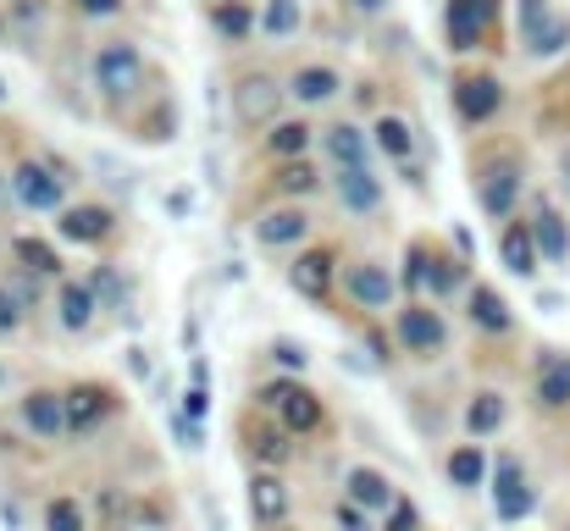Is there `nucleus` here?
<instances>
[{
	"label": "nucleus",
	"mask_w": 570,
	"mask_h": 531,
	"mask_svg": "<svg viewBox=\"0 0 570 531\" xmlns=\"http://www.w3.org/2000/svg\"><path fill=\"white\" fill-rule=\"evenodd\" d=\"M139 83H145V56H139L128 39H117V45H106V50L95 56V89H100L106 100H128Z\"/></svg>",
	"instance_id": "obj_1"
},
{
	"label": "nucleus",
	"mask_w": 570,
	"mask_h": 531,
	"mask_svg": "<svg viewBox=\"0 0 570 531\" xmlns=\"http://www.w3.org/2000/svg\"><path fill=\"white\" fill-rule=\"evenodd\" d=\"M261 404L277 410L288 432H316V426H322V399L305 393L299 382H272V387H261Z\"/></svg>",
	"instance_id": "obj_2"
},
{
	"label": "nucleus",
	"mask_w": 570,
	"mask_h": 531,
	"mask_svg": "<svg viewBox=\"0 0 570 531\" xmlns=\"http://www.w3.org/2000/svg\"><path fill=\"white\" fill-rule=\"evenodd\" d=\"M11 194H17L28 210H56V205H61V173L45 167V161H17V167H11Z\"/></svg>",
	"instance_id": "obj_3"
},
{
	"label": "nucleus",
	"mask_w": 570,
	"mask_h": 531,
	"mask_svg": "<svg viewBox=\"0 0 570 531\" xmlns=\"http://www.w3.org/2000/svg\"><path fill=\"white\" fill-rule=\"evenodd\" d=\"M532 488H527V476H521V460H499V488H493V515L499 521H527L532 515Z\"/></svg>",
	"instance_id": "obj_4"
},
{
	"label": "nucleus",
	"mask_w": 570,
	"mask_h": 531,
	"mask_svg": "<svg viewBox=\"0 0 570 531\" xmlns=\"http://www.w3.org/2000/svg\"><path fill=\"white\" fill-rule=\"evenodd\" d=\"M499 17V0H449V45L454 50H476V39H482V28Z\"/></svg>",
	"instance_id": "obj_5"
},
{
	"label": "nucleus",
	"mask_w": 570,
	"mask_h": 531,
	"mask_svg": "<svg viewBox=\"0 0 570 531\" xmlns=\"http://www.w3.org/2000/svg\"><path fill=\"white\" fill-rule=\"evenodd\" d=\"M277 78H266V72H249V78H238L233 83V111H238V122H266L272 111H277Z\"/></svg>",
	"instance_id": "obj_6"
},
{
	"label": "nucleus",
	"mask_w": 570,
	"mask_h": 531,
	"mask_svg": "<svg viewBox=\"0 0 570 531\" xmlns=\"http://www.w3.org/2000/svg\"><path fill=\"white\" fill-rule=\"evenodd\" d=\"M454 106H460V117H465V122H488V117L504 106V89H499V78L471 72V78H460V83H454Z\"/></svg>",
	"instance_id": "obj_7"
},
{
	"label": "nucleus",
	"mask_w": 570,
	"mask_h": 531,
	"mask_svg": "<svg viewBox=\"0 0 570 531\" xmlns=\"http://www.w3.org/2000/svg\"><path fill=\"white\" fill-rule=\"evenodd\" d=\"M443 322L432 316V311H421V305H410V311H399V344L410 354H438L443 350Z\"/></svg>",
	"instance_id": "obj_8"
},
{
	"label": "nucleus",
	"mask_w": 570,
	"mask_h": 531,
	"mask_svg": "<svg viewBox=\"0 0 570 531\" xmlns=\"http://www.w3.org/2000/svg\"><path fill=\"white\" fill-rule=\"evenodd\" d=\"M515 194H521V167L515 161H493L482 173V210L488 216H510L515 210Z\"/></svg>",
	"instance_id": "obj_9"
},
{
	"label": "nucleus",
	"mask_w": 570,
	"mask_h": 531,
	"mask_svg": "<svg viewBox=\"0 0 570 531\" xmlns=\"http://www.w3.org/2000/svg\"><path fill=\"white\" fill-rule=\"evenodd\" d=\"M538 404H549V410L570 404V354H538Z\"/></svg>",
	"instance_id": "obj_10"
},
{
	"label": "nucleus",
	"mask_w": 570,
	"mask_h": 531,
	"mask_svg": "<svg viewBox=\"0 0 570 531\" xmlns=\"http://www.w3.org/2000/svg\"><path fill=\"white\" fill-rule=\"evenodd\" d=\"M499 255H504V266H510L515 277H532V272H538V238H532V227H527V222H510V227L499 233Z\"/></svg>",
	"instance_id": "obj_11"
},
{
	"label": "nucleus",
	"mask_w": 570,
	"mask_h": 531,
	"mask_svg": "<svg viewBox=\"0 0 570 531\" xmlns=\"http://www.w3.org/2000/svg\"><path fill=\"white\" fill-rule=\"evenodd\" d=\"M22 421H28L39 437L72 432V426H67V399H56V393H28V399H22Z\"/></svg>",
	"instance_id": "obj_12"
},
{
	"label": "nucleus",
	"mask_w": 570,
	"mask_h": 531,
	"mask_svg": "<svg viewBox=\"0 0 570 531\" xmlns=\"http://www.w3.org/2000/svg\"><path fill=\"white\" fill-rule=\"evenodd\" d=\"M288 283H294L305 299H322V294H327V283H333V255H327V249L299 255V260L288 266Z\"/></svg>",
	"instance_id": "obj_13"
},
{
	"label": "nucleus",
	"mask_w": 570,
	"mask_h": 531,
	"mask_svg": "<svg viewBox=\"0 0 570 531\" xmlns=\"http://www.w3.org/2000/svg\"><path fill=\"white\" fill-rule=\"evenodd\" d=\"M56 311H61V327H67V333H83V327L95 322L100 299H95V288H89V283H61Z\"/></svg>",
	"instance_id": "obj_14"
},
{
	"label": "nucleus",
	"mask_w": 570,
	"mask_h": 531,
	"mask_svg": "<svg viewBox=\"0 0 570 531\" xmlns=\"http://www.w3.org/2000/svg\"><path fill=\"white\" fill-rule=\"evenodd\" d=\"M111 233V216L100 210V205H72V210H61V238H72V244H100Z\"/></svg>",
	"instance_id": "obj_15"
},
{
	"label": "nucleus",
	"mask_w": 570,
	"mask_h": 531,
	"mask_svg": "<svg viewBox=\"0 0 570 531\" xmlns=\"http://www.w3.org/2000/svg\"><path fill=\"white\" fill-rule=\"evenodd\" d=\"M249 510H255L261 527H277V521L288 515V493H283V482H277L272 471H261V476L249 482Z\"/></svg>",
	"instance_id": "obj_16"
},
{
	"label": "nucleus",
	"mask_w": 570,
	"mask_h": 531,
	"mask_svg": "<svg viewBox=\"0 0 570 531\" xmlns=\"http://www.w3.org/2000/svg\"><path fill=\"white\" fill-rule=\"evenodd\" d=\"M322 150L333 156V167H338V173H350V167H366V134H361V128H350V122L327 128Z\"/></svg>",
	"instance_id": "obj_17"
},
{
	"label": "nucleus",
	"mask_w": 570,
	"mask_h": 531,
	"mask_svg": "<svg viewBox=\"0 0 570 531\" xmlns=\"http://www.w3.org/2000/svg\"><path fill=\"white\" fill-rule=\"evenodd\" d=\"M532 238H538V249H543L549 260H566V255H570L566 216H560L554 205H538V216H532Z\"/></svg>",
	"instance_id": "obj_18"
},
{
	"label": "nucleus",
	"mask_w": 570,
	"mask_h": 531,
	"mask_svg": "<svg viewBox=\"0 0 570 531\" xmlns=\"http://www.w3.org/2000/svg\"><path fill=\"white\" fill-rule=\"evenodd\" d=\"M338 194H344V205H350L355 216H366V210H377V205H382V183L366 173V167L338 173Z\"/></svg>",
	"instance_id": "obj_19"
},
{
	"label": "nucleus",
	"mask_w": 570,
	"mask_h": 531,
	"mask_svg": "<svg viewBox=\"0 0 570 531\" xmlns=\"http://www.w3.org/2000/svg\"><path fill=\"white\" fill-rule=\"evenodd\" d=\"M350 504H361L366 515L372 510H393V488H387V476L382 471H350Z\"/></svg>",
	"instance_id": "obj_20"
},
{
	"label": "nucleus",
	"mask_w": 570,
	"mask_h": 531,
	"mask_svg": "<svg viewBox=\"0 0 570 531\" xmlns=\"http://www.w3.org/2000/svg\"><path fill=\"white\" fill-rule=\"evenodd\" d=\"M305 233H311L305 210H272V216H261V227H255V238H261L266 249H277V244H294V238H305Z\"/></svg>",
	"instance_id": "obj_21"
},
{
	"label": "nucleus",
	"mask_w": 570,
	"mask_h": 531,
	"mask_svg": "<svg viewBox=\"0 0 570 531\" xmlns=\"http://www.w3.org/2000/svg\"><path fill=\"white\" fill-rule=\"evenodd\" d=\"M350 294H355L366 311H382V305L393 299V277H387L382 266H355V272H350Z\"/></svg>",
	"instance_id": "obj_22"
},
{
	"label": "nucleus",
	"mask_w": 570,
	"mask_h": 531,
	"mask_svg": "<svg viewBox=\"0 0 570 531\" xmlns=\"http://www.w3.org/2000/svg\"><path fill=\"white\" fill-rule=\"evenodd\" d=\"M100 415H106V393H100V387L83 382V387L67 393V426H72V432H89Z\"/></svg>",
	"instance_id": "obj_23"
},
{
	"label": "nucleus",
	"mask_w": 570,
	"mask_h": 531,
	"mask_svg": "<svg viewBox=\"0 0 570 531\" xmlns=\"http://www.w3.org/2000/svg\"><path fill=\"white\" fill-rule=\"evenodd\" d=\"M338 95V72L333 67H305L299 78H294V100H305V106H322V100H333Z\"/></svg>",
	"instance_id": "obj_24"
},
{
	"label": "nucleus",
	"mask_w": 570,
	"mask_h": 531,
	"mask_svg": "<svg viewBox=\"0 0 570 531\" xmlns=\"http://www.w3.org/2000/svg\"><path fill=\"white\" fill-rule=\"evenodd\" d=\"M471 316H476V327H488V333H510V305H504L493 288H471Z\"/></svg>",
	"instance_id": "obj_25"
},
{
	"label": "nucleus",
	"mask_w": 570,
	"mask_h": 531,
	"mask_svg": "<svg viewBox=\"0 0 570 531\" xmlns=\"http://www.w3.org/2000/svg\"><path fill=\"white\" fill-rule=\"evenodd\" d=\"M465 426H471L476 437L499 432V426H504V399H499V393H476L471 410H465Z\"/></svg>",
	"instance_id": "obj_26"
},
{
	"label": "nucleus",
	"mask_w": 570,
	"mask_h": 531,
	"mask_svg": "<svg viewBox=\"0 0 570 531\" xmlns=\"http://www.w3.org/2000/svg\"><path fill=\"white\" fill-rule=\"evenodd\" d=\"M210 22H216V33H222V39H244V33L255 28V11H249L244 0H222V6L210 11Z\"/></svg>",
	"instance_id": "obj_27"
},
{
	"label": "nucleus",
	"mask_w": 570,
	"mask_h": 531,
	"mask_svg": "<svg viewBox=\"0 0 570 531\" xmlns=\"http://www.w3.org/2000/svg\"><path fill=\"white\" fill-rule=\"evenodd\" d=\"M482 476H488L482 449H454V454H449V482H454V488H482Z\"/></svg>",
	"instance_id": "obj_28"
},
{
	"label": "nucleus",
	"mask_w": 570,
	"mask_h": 531,
	"mask_svg": "<svg viewBox=\"0 0 570 531\" xmlns=\"http://www.w3.org/2000/svg\"><path fill=\"white\" fill-rule=\"evenodd\" d=\"M294 28H299V0H266L261 33H266V39H288Z\"/></svg>",
	"instance_id": "obj_29"
},
{
	"label": "nucleus",
	"mask_w": 570,
	"mask_h": 531,
	"mask_svg": "<svg viewBox=\"0 0 570 531\" xmlns=\"http://www.w3.org/2000/svg\"><path fill=\"white\" fill-rule=\"evenodd\" d=\"M11 255L28 266V272H39V277H50V272H61V260H56V249L50 244H39V238H17L11 244Z\"/></svg>",
	"instance_id": "obj_30"
},
{
	"label": "nucleus",
	"mask_w": 570,
	"mask_h": 531,
	"mask_svg": "<svg viewBox=\"0 0 570 531\" xmlns=\"http://www.w3.org/2000/svg\"><path fill=\"white\" fill-rule=\"evenodd\" d=\"M266 145H272V156H283V161H294V156H299V150L311 145V128H305V122H277Z\"/></svg>",
	"instance_id": "obj_31"
},
{
	"label": "nucleus",
	"mask_w": 570,
	"mask_h": 531,
	"mask_svg": "<svg viewBox=\"0 0 570 531\" xmlns=\"http://www.w3.org/2000/svg\"><path fill=\"white\" fill-rule=\"evenodd\" d=\"M377 145L393 156V161H410V128L399 117H382L377 122Z\"/></svg>",
	"instance_id": "obj_32"
},
{
	"label": "nucleus",
	"mask_w": 570,
	"mask_h": 531,
	"mask_svg": "<svg viewBox=\"0 0 570 531\" xmlns=\"http://www.w3.org/2000/svg\"><path fill=\"white\" fill-rule=\"evenodd\" d=\"M45 531H83V510H78L72 499H56V504L45 510Z\"/></svg>",
	"instance_id": "obj_33"
},
{
	"label": "nucleus",
	"mask_w": 570,
	"mask_h": 531,
	"mask_svg": "<svg viewBox=\"0 0 570 531\" xmlns=\"http://www.w3.org/2000/svg\"><path fill=\"white\" fill-rule=\"evenodd\" d=\"M432 277V249L426 244H410V255H404V288H421Z\"/></svg>",
	"instance_id": "obj_34"
},
{
	"label": "nucleus",
	"mask_w": 570,
	"mask_h": 531,
	"mask_svg": "<svg viewBox=\"0 0 570 531\" xmlns=\"http://www.w3.org/2000/svg\"><path fill=\"white\" fill-rule=\"evenodd\" d=\"M527 45H532V56H554V50H566V45H570V22H560V17H554V22H549L538 39H527Z\"/></svg>",
	"instance_id": "obj_35"
},
{
	"label": "nucleus",
	"mask_w": 570,
	"mask_h": 531,
	"mask_svg": "<svg viewBox=\"0 0 570 531\" xmlns=\"http://www.w3.org/2000/svg\"><path fill=\"white\" fill-rule=\"evenodd\" d=\"M249 449H255L261 460H283V454H288L283 432H272V426H255V432H249Z\"/></svg>",
	"instance_id": "obj_36"
},
{
	"label": "nucleus",
	"mask_w": 570,
	"mask_h": 531,
	"mask_svg": "<svg viewBox=\"0 0 570 531\" xmlns=\"http://www.w3.org/2000/svg\"><path fill=\"white\" fill-rule=\"evenodd\" d=\"M438 294H454L460 283H465V266H454V260H432V277H426Z\"/></svg>",
	"instance_id": "obj_37"
},
{
	"label": "nucleus",
	"mask_w": 570,
	"mask_h": 531,
	"mask_svg": "<svg viewBox=\"0 0 570 531\" xmlns=\"http://www.w3.org/2000/svg\"><path fill=\"white\" fill-rule=\"evenodd\" d=\"M277 183H283L288 194H311V188H316V173H311L305 161H288V167L277 173Z\"/></svg>",
	"instance_id": "obj_38"
},
{
	"label": "nucleus",
	"mask_w": 570,
	"mask_h": 531,
	"mask_svg": "<svg viewBox=\"0 0 570 531\" xmlns=\"http://www.w3.org/2000/svg\"><path fill=\"white\" fill-rule=\"evenodd\" d=\"M89 288H95V299H100V305H122V277H117V272H95V277H89Z\"/></svg>",
	"instance_id": "obj_39"
},
{
	"label": "nucleus",
	"mask_w": 570,
	"mask_h": 531,
	"mask_svg": "<svg viewBox=\"0 0 570 531\" xmlns=\"http://www.w3.org/2000/svg\"><path fill=\"white\" fill-rule=\"evenodd\" d=\"M521 22H527V39H538L554 17H549V0H521Z\"/></svg>",
	"instance_id": "obj_40"
},
{
	"label": "nucleus",
	"mask_w": 570,
	"mask_h": 531,
	"mask_svg": "<svg viewBox=\"0 0 570 531\" xmlns=\"http://www.w3.org/2000/svg\"><path fill=\"white\" fill-rule=\"evenodd\" d=\"M272 360L288 365V371H305V350H299L294 338H277V344H272Z\"/></svg>",
	"instance_id": "obj_41"
},
{
	"label": "nucleus",
	"mask_w": 570,
	"mask_h": 531,
	"mask_svg": "<svg viewBox=\"0 0 570 531\" xmlns=\"http://www.w3.org/2000/svg\"><path fill=\"white\" fill-rule=\"evenodd\" d=\"M17 322H22V305L11 288H0V333H17Z\"/></svg>",
	"instance_id": "obj_42"
},
{
	"label": "nucleus",
	"mask_w": 570,
	"mask_h": 531,
	"mask_svg": "<svg viewBox=\"0 0 570 531\" xmlns=\"http://www.w3.org/2000/svg\"><path fill=\"white\" fill-rule=\"evenodd\" d=\"M415 521H421L415 504H393V510H387V531H415Z\"/></svg>",
	"instance_id": "obj_43"
},
{
	"label": "nucleus",
	"mask_w": 570,
	"mask_h": 531,
	"mask_svg": "<svg viewBox=\"0 0 570 531\" xmlns=\"http://www.w3.org/2000/svg\"><path fill=\"white\" fill-rule=\"evenodd\" d=\"M205 410H210V393H205V387H189V393H184V415H189V421H205Z\"/></svg>",
	"instance_id": "obj_44"
},
{
	"label": "nucleus",
	"mask_w": 570,
	"mask_h": 531,
	"mask_svg": "<svg viewBox=\"0 0 570 531\" xmlns=\"http://www.w3.org/2000/svg\"><path fill=\"white\" fill-rule=\"evenodd\" d=\"M338 527L344 531H372V521L361 515V504H344V510H338Z\"/></svg>",
	"instance_id": "obj_45"
},
{
	"label": "nucleus",
	"mask_w": 570,
	"mask_h": 531,
	"mask_svg": "<svg viewBox=\"0 0 570 531\" xmlns=\"http://www.w3.org/2000/svg\"><path fill=\"white\" fill-rule=\"evenodd\" d=\"M117 6H122V0H78V11H83V17H111Z\"/></svg>",
	"instance_id": "obj_46"
},
{
	"label": "nucleus",
	"mask_w": 570,
	"mask_h": 531,
	"mask_svg": "<svg viewBox=\"0 0 570 531\" xmlns=\"http://www.w3.org/2000/svg\"><path fill=\"white\" fill-rule=\"evenodd\" d=\"M355 6H361V11H382L387 0H355Z\"/></svg>",
	"instance_id": "obj_47"
}]
</instances>
